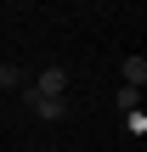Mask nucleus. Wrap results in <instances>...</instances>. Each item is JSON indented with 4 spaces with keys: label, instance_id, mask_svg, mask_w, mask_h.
Returning a JSON list of instances; mask_svg holds the SVG:
<instances>
[{
    "label": "nucleus",
    "instance_id": "obj_5",
    "mask_svg": "<svg viewBox=\"0 0 147 152\" xmlns=\"http://www.w3.org/2000/svg\"><path fill=\"white\" fill-rule=\"evenodd\" d=\"M119 107H125V113H136V107H142V90H130V85H119Z\"/></svg>",
    "mask_w": 147,
    "mask_h": 152
},
{
    "label": "nucleus",
    "instance_id": "obj_2",
    "mask_svg": "<svg viewBox=\"0 0 147 152\" xmlns=\"http://www.w3.org/2000/svg\"><path fill=\"white\" fill-rule=\"evenodd\" d=\"M119 79H125L130 90H142V85H147V62H142V56H125V62H119Z\"/></svg>",
    "mask_w": 147,
    "mask_h": 152
},
{
    "label": "nucleus",
    "instance_id": "obj_1",
    "mask_svg": "<svg viewBox=\"0 0 147 152\" xmlns=\"http://www.w3.org/2000/svg\"><path fill=\"white\" fill-rule=\"evenodd\" d=\"M23 90H28V107H34V102H45V96H68V68H62V62H51V68H40V79H28Z\"/></svg>",
    "mask_w": 147,
    "mask_h": 152
},
{
    "label": "nucleus",
    "instance_id": "obj_3",
    "mask_svg": "<svg viewBox=\"0 0 147 152\" xmlns=\"http://www.w3.org/2000/svg\"><path fill=\"white\" fill-rule=\"evenodd\" d=\"M34 113L45 124H57V118H68V96H45V102H34Z\"/></svg>",
    "mask_w": 147,
    "mask_h": 152
},
{
    "label": "nucleus",
    "instance_id": "obj_4",
    "mask_svg": "<svg viewBox=\"0 0 147 152\" xmlns=\"http://www.w3.org/2000/svg\"><path fill=\"white\" fill-rule=\"evenodd\" d=\"M23 85H28V73L17 62H0V90H23Z\"/></svg>",
    "mask_w": 147,
    "mask_h": 152
}]
</instances>
